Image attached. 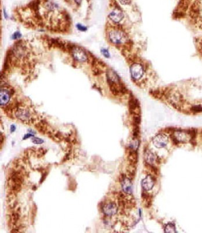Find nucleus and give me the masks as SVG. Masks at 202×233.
I'll return each instance as SVG.
<instances>
[{"label":"nucleus","mask_w":202,"mask_h":233,"mask_svg":"<svg viewBox=\"0 0 202 233\" xmlns=\"http://www.w3.org/2000/svg\"><path fill=\"white\" fill-rule=\"evenodd\" d=\"M71 54L73 58L81 62H85L87 60V56L85 51L79 46H73L71 51Z\"/></svg>","instance_id":"nucleus-4"},{"label":"nucleus","mask_w":202,"mask_h":233,"mask_svg":"<svg viewBox=\"0 0 202 233\" xmlns=\"http://www.w3.org/2000/svg\"><path fill=\"white\" fill-rule=\"evenodd\" d=\"M188 136H190L189 132H187L183 131H176L173 135V141L176 143H185L187 141Z\"/></svg>","instance_id":"nucleus-8"},{"label":"nucleus","mask_w":202,"mask_h":233,"mask_svg":"<svg viewBox=\"0 0 202 233\" xmlns=\"http://www.w3.org/2000/svg\"><path fill=\"white\" fill-rule=\"evenodd\" d=\"M191 111L193 113L202 112V106L200 105H195L191 108Z\"/></svg>","instance_id":"nucleus-17"},{"label":"nucleus","mask_w":202,"mask_h":233,"mask_svg":"<svg viewBox=\"0 0 202 233\" xmlns=\"http://www.w3.org/2000/svg\"><path fill=\"white\" fill-rule=\"evenodd\" d=\"M0 93H1L0 103H1V106L3 107L9 103L12 96V93H11V90L6 88H1Z\"/></svg>","instance_id":"nucleus-7"},{"label":"nucleus","mask_w":202,"mask_h":233,"mask_svg":"<svg viewBox=\"0 0 202 233\" xmlns=\"http://www.w3.org/2000/svg\"><path fill=\"white\" fill-rule=\"evenodd\" d=\"M121 186L123 191L127 194H131L132 191V184L131 180L127 177H123L121 181Z\"/></svg>","instance_id":"nucleus-10"},{"label":"nucleus","mask_w":202,"mask_h":233,"mask_svg":"<svg viewBox=\"0 0 202 233\" xmlns=\"http://www.w3.org/2000/svg\"><path fill=\"white\" fill-rule=\"evenodd\" d=\"M32 142L34 144H42L44 142L42 139L38 138H33L32 139Z\"/></svg>","instance_id":"nucleus-18"},{"label":"nucleus","mask_w":202,"mask_h":233,"mask_svg":"<svg viewBox=\"0 0 202 233\" xmlns=\"http://www.w3.org/2000/svg\"><path fill=\"white\" fill-rule=\"evenodd\" d=\"M15 129H16V128H15V125H11V132L15 131Z\"/></svg>","instance_id":"nucleus-23"},{"label":"nucleus","mask_w":202,"mask_h":233,"mask_svg":"<svg viewBox=\"0 0 202 233\" xmlns=\"http://www.w3.org/2000/svg\"><path fill=\"white\" fill-rule=\"evenodd\" d=\"M35 127H36L37 130L42 133H45L47 131V122L45 121H41V122L37 123Z\"/></svg>","instance_id":"nucleus-14"},{"label":"nucleus","mask_w":202,"mask_h":233,"mask_svg":"<svg viewBox=\"0 0 202 233\" xmlns=\"http://www.w3.org/2000/svg\"><path fill=\"white\" fill-rule=\"evenodd\" d=\"M156 159V158L152 152H151L150 151H148L145 153V159L147 163H148L149 164H153L154 163V162L155 161Z\"/></svg>","instance_id":"nucleus-12"},{"label":"nucleus","mask_w":202,"mask_h":233,"mask_svg":"<svg viewBox=\"0 0 202 233\" xmlns=\"http://www.w3.org/2000/svg\"><path fill=\"white\" fill-rule=\"evenodd\" d=\"M128 160L131 164L134 165L136 164L137 161V155L136 151L131 149L128 155Z\"/></svg>","instance_id":"nucleus-13"},{"label":"nucleus","mask_w":202,"mask_h":233,"mask_svg":"<svg viewBox=\"0 0 202 233\" xmlns=\"http://www.w3.org/2000/svg\"><path fill=\"white\" fill-rule=\"evenodd\" d=\"M19 217H20V215L17 211L12 213L10 216V219H9L10 224H11L12 225H15L17 223V221L19 220Z\"/></svg>","instance_id":"nucleus-15"},{"label":"nucleus","mask_w":202,"mask_h":233,"mask_svg":"<svg viewBox=\"0 0 202 233\" xmlns=\"http://www.w3.org/2000/svg\"><path fill=\"white\" fill-rule=\"evenodd\" d=\"M108 37L112 43L117 45L124 43L127 40V36L125 33L117 28L111 29L109 31Z\"/></svg>","instance_id":"nucleus-1"},{"label":"nucleus","mask_w":202,"mask_h":233,"mask_svg":"<svg viewBox=\"0 0 202 233\" xmlns=\"http://www.w3.org/2000/svg\"><path fill=\"white\" fill-rule=\"evenodd\" d=\"M120 2L123 5H128L131 3V0H120Z\"/></svg>","instance_id":"nucleus-20"},{"label":"nucleus","mask_w":202,"mask_h":233,"mask_svg":"<svg viewBox=\"0 0 202 233\" xmlns=\"http://www.w3.org/2000/svg\"><path fill=\"white\" fill-rule=\"evenodd\" d=\"M164 231L166 232H176V229L175 227L173 224L170 223L166 225L165 228H164Z\"/></svg>","instance_id":"nucleus-16"},{"label":"nucleus","mask_w":202,"mask_h":233,"mask_svg":"<svg viewBox=\"0 0 202 233\" xmlns=\"http://www.w3.org/2000/svg\"><path fill=\"white\" fill-rule=\"evenodd\" d=\"M117 206L114 202H109L103 206L102 211L107 217H111L117 212Z\"/></svg>","instance_id":"nucleus-5"},{"label":"nucleus","mask_w":202,"mask_h":233,"mask_svg":"<svg viewBox=\"0 0 202 233\" xmlns=\"http://www.w3.org/2000/svg\"><path fill=\"white\" fill-rule=\"evenodd\" d=\"M109 18L113 22L119 23L123 19L124 14L119 9L116 8L109 14Z\"/></svg>","instance_id":"nucleus-9"},{"label":"nucleus","mask_w":202,"mask_h":233,"mask_svg":"<svg viewBox=\"0 0 202 233\" xmlns=\"http://www.w3.org/2000/svg\"><path fill=\"white\" fill-rule=\"evenodd\" d=\"M77 28H78V29L79 30H80V31H85L86 30H87V28H85V26H83V25H80V24H79V25H77Z\"/></svg>","instance_id":"nucleus-21"},{"label":"nucleus","mask_w":202,"mask_h":233,"mask_svg":"<svg viewBox=\"0 0 202 233\" xmlns=\"http://www.w3.org/2000/svg\"><path fill=\"white\" fill-rule=\"evenodd\" d=\"M155 183V181L151 176H147L142 181V186L146 190H151Z\"/></svg>","instance_id":"nucleus-11"},{"label":"nucleus","mask_w":202,"mask_h":233,"mask_svg":"<svg viewBox=\"0 0 202 233\" xmlns=\"http://www.w3.org/2000/svg\"><path fill=\"white\" fill-rule=\"evenodd\" d=\"M74 1H76V3L77 4H81V1H82V0H74Z\"/></svg>","instance_id":"nucleus-24"},{"label":"nucleus","mask_w":202,"mask_h":233,"mask_svg":"<svg viewBox=\"0 0 202 233\" xmlns=\"http://www.w3.org/2000/svg\"><path fill=\"white\" fill-rule=\"evenodd\" d=\"M130 72L131 77L134 80L140 79L144 73V68L140 63H133L130 68Z\"/></svg>","instance_id":"nucleus-2"},{"label":"nucleus","mask_w":202,"mask_h":233,"mask_svg":"<svg viewBox=\"0 0 202 233\" xmlns=\"http://www.w3.org/2000/svg\"><path fill=\"white\" fill-rule=\"evenodd\" d=\"M152 142L156 147L163 148L167 145L168 143V138L164 134H159L153 138Z\"/></svg>","instance_id":"nucleus-6"},{"label":"nucleus","mask_w":202,"mask_h":233,"mask_svg":"<svg viewBox=\"0 0 202 233\" xmlns=\"http://www.w3.org/2000/svg\"><path fill=\"white\" fill-rule=\"evenodd\" d=\"M15 115L19 120L24 122H31L32 119L31 117V113L30 111L27 109L20 107L17 108L16 110Z\"/></svg>","instance_id":"nucleus-3"},{"label":"nucleus","mask_w":202,"mask_h":233,"mask_svg":"<svg viewBox=\"0 0 202 233\" xmlns=\"http://www.w3.org/2000/svg\"><path fill=\"white\" fill-rule=\"evenodd\" d=\"M33 135L32 134H26V135H25V136H24V138H23V139H28V138H30V137H31V136H33Z\"/></svg>","instance_id":"nucleus-22"},{"label":"nucleus","mask_w":202,"mask_h":233,"mask_svg":"<svg viewBox=\"0 0 202 233\" xmlns=\"http://www.w3.org/2000/svg\"><path fill=\"white\" fill-rule=\"evenodd\" d=\"M101 53H102V54L106 58H109L110 57V54L109 51L106 50V49H102L101 50Z\"/></svg>","instance_id":"nucleus-19"}]
</instances>
